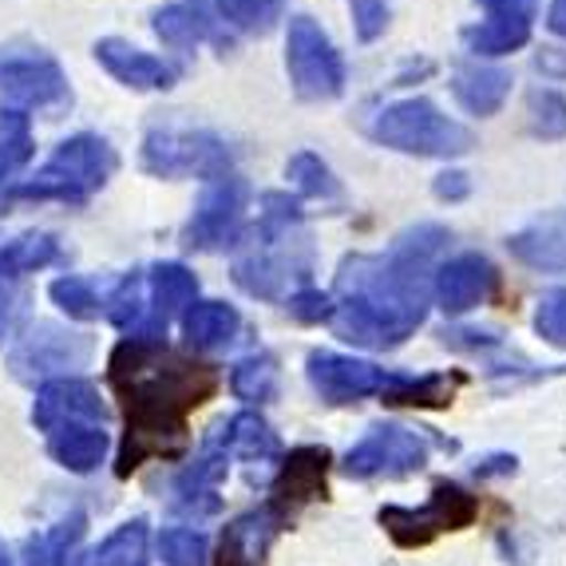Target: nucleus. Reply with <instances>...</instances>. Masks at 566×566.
<instances>
[{"mask_svg":"<svg viewBox=\"0 0 566 566\" xmlns=\"http://www.w3.org/2000/svg\"><path fill=\"white\" fill-rule=\"evenodd\" d=\"M452 242L444 227L405 230L385 254H353L340 262L333 329L365 349H397L420 329L432 297V262Z\"/></svg>","mask_w":566,"mask_h":566,"instance_id":"1","label":"nucleus"},{"mask_svg":"<svg viewBox=\"0 0 566 566\" xmlns=\"http://www.w3.org/2000/svg\"><path fill=\"white\" fill-rule=\"evenodd\" d=\"M107 377L127 400V440L119 475H132L151 455H175L187 444V412L218 388V373L199 360L175 357L167 345H115Z\"/></svg>","mask_w":566,"mask_h":566,"instance_id":"2","label":"nucleus"},{"mask_svg":"<svg viewBox=\"0 0 566 566\" xmlns=\"http://www.w3.org/2000/svg\"><path fill=\"white\" fill-rule=\"evenodd\" d=\"M305 368H310V385L329 405H353V400L380 397L385 405L444 408L455 388V377H444V373L408 377V373H388V368L373 365V360L340 357V353H310Z\"/></svg>","mask_w":566,"mask_h":566,"instance_id":"3","label":"nucleus"},{"mask_svg":"<svg viewBox=\"0 0 566 566\" xmlns=\"http://www.w3.org/2000/svg\"><path fill=\"white\" fill-rule=\"evenodd\" d=\"M119 167V155L104 135H72L56 147V155L32 175L29 182H12L4 202H87L95 190H104Z\"/></svg>","mask_w":566,"mask_h":566,"instance_id":"4","label":"nucleus"},{"mask_svg":"<svg viewBox=\"0 0 566 566\" xmlns=\"http://www.w3.org/2000/svg\"><path fill=\"white\" fill-rule=\"evenodd\" d=\"M368 135L400 155H416V159H455V155H468L475 147L472 127L455 123L424 95L388 104L373 119Z\"/></svg>","mask_w":566,"mask_h":566,"instance_id":"5","label":"nucleus"},{"mask_svg":"<svg viewBox=\"0 0 566 566\" xmlns=\"http://www.w3.org/2000/svg\"><path fill=\"white\" fill-rule=\"evenodd\" d=\"M285 72H290L293 95L305 104H325L345 92V60L313 17H290Z\"/></svg>","mask_w":566,"mask_h":566,"instance_id":"6","label":"nucleus"},{"mask_svg":"<svg viewBox=\"0 0 566 566\" xmlns=\"http://www.w3.org/2000/svg\"><path fill=\"white\" fill-rule=\"evenodd\" d=\"M432 448H452L448 440H436L424 428L408 424H377L345 455V472L353 480H400V475L420 472L432 455Z\"/></svg>","mask_w":566,"mask_h":566,"instance_id":"7","label":"nucleus"},{"mask_svg":"<svg viewBox=\"0 0 566 566\" xmlns=\"http://www.w3.org/2000/svg\"><path fill=\"white\" fill-rule=\"evenodd\" d=\"M139 163L155 179H218L230 175V147L210 132H175V127H155L143 139Z\"/></svg>","mask_w":566,"mask_h":566,"instance_id":"8","label":"nucleus"},{"mask_svg":"<svg viewBox=\"0 0 566 566\" xmlns=\"http://www.w3.org/2000/svg\"><path fill=\"white\" fill-rule=\"evenodd\" d=\"M475 503L472 491H463L460 483H436L432 495H428L424 507H385L380 511V523L388 527V535L397 538L400 547H420L428 538H436L440 531H460L475 520Z\"/></svg>","mask_w":566,"mask_h":566,"instance_id":"9","label":"nucleus"},{"mask_svg":"<svg viewBox=\"0 0 566 566\" xmlns=\"http://www.w3.org/2000/svg\"><path fill=\"white\" fill-rule=\"evenodd\" d=\"M245 199H250V190H245V182L238 179L234 170L210 179L202 187L199 202H195L187 230H182V245L187 250H222V245H230L242 234Z\"/></svg>","mask_w":566,"mask_h":566,"instance_id":"10","label":"nucleus"},{"mask_svg":"<svg viewBox=\"0 0 566 566\" xmlns=\"http://www.w3.org/2000/svg\"><path fill=\"white\" fill-rule=\"evenodd\" d=\"M0 95L24 107L72 104L64 67L40 48H4L0 52Z\"/></svg>","mask_w":566,"mask_h":566,"instance_id":"11","label":"nucleus"},{"mask_svg":"<svg viewBox=\"0 0 566 566\" xmlns=\"http://www.w3.org/2000/svg\"><path fill=\"white\" fill-rule=\"evenodd\" d=\"M92 360V337L72 333L64 325L40 322L36 329H29V337L20 340L12 353V373L20 380L52 377V373H72L84 368Z\"/></svg>","mask_w":566,"mask_h":566,"instance_id":"12","label":"nucleus"},{"mask_svg":"<svg viewBox=\"0 0 566 566\" xmlns=\"http://www.w3.org/2000/svg\"><path fill=\"white\" fill-rule=\"evenodd\" d=\"M483 20L463 29V44L472 56H511L531 40L538 20V0H480Z\"/></svg>","mask_w":566,"mask_h":566,"instance_id":"13","label":"nucleus"},{"mask_svg":"<svg viewBox=\"0 0 566 566\" xmlns=\"http://www.w3.org/2000/svg\"><path fill=\"white\" fill-rule=\"evenodd\" d=\"M227 472H230V452H227V444H222V432L214 428V432L202 440L199 455H195L179 472V480H175V500H170V507L179 511V515H187V520H210V515H218V511H222L218 488H222Z\"/></svg>","mask_w":566,"mask_h":566,"instance_id":"14","label":"nucleus"},{"mask_svg":"<svg viewBox=\"0 0 566 566\" xmlns=\"http://www.w3.org/2000/svg\"><path fill=\"white\" fill-rule=\"evenodd\" d=\"M305 277H310V254L293 258V238L290 242H262V238H254V242L245 245V254L234 262V282L250 297H265V302H277L285 285L305 282Z\"/></svg>","mask_w":566,"mask_h":566,"instance_id":"15","label":"nucleus"},{"mask_svg":"<svg viewBox=\"0 0 566 566\" xmlns=\"http://www.w3.org/2000/svg\"><path fill=\"white\" fill-rule=\"evenodd\" d=\"M32 420H36V428L44 436L64 424H107V405L92 380L60 377V380H48L36 392Z\"/></svg>","mask_w":566,"mask_h":566,"instance_id":"16","label":"nucleus"},{"mask_svg":"<svg viewBox=\"0 0 566 566\" xmlns=\"http://www.w3.org/2000/svg\"><path fill=\"white\" fill-rule=\"evenodd\" d=\"M495 285H500V274H495V265H491L488 258L460 254L436 270L432 297L440 310L455 317V313H468V310H475V305L491 302Z\"/></svg>","mask_w":566,"mask_h":566,"instance_id":"17","label":"nucleus"},{"mask_svg":"<svg viewBox=\"0 0 566 566\" xmlns=\"http://www.w3.org/2000/svg\"><path fill=\"white\" fill-rule=\"evenodd\" d=\"M92 52H95V60H99L123 87H132V92H167V87H175V80H179V72L170 64H163L159 56H151V52H143V48L127 44V40H119V36L95 40Z\"/></svg>","mask_w":566,"mask_h":566,"instance_id":"18","label":"nucleus"},{"mask_svg":"<svg viewBox=\"0 0 566 566\" xmlns=\"http://www.w3.org/2000/svg\"><path fill=\"white\" fill-rule=\"evenodd\" d=\"M285 511L277 503H262L258 511H245L242 520H234L222 535V551H218V566H262L265 551L282 531Z\"/></svg>","mask_w":566,"mask_h":566,"instance_id":"19","label":"nucleus"},{"mask_svg":"<svg viewBox=\"0 0 566 566\" xmlns=\"http://www.w3.org/2000/svg\"><path fill=\"white\" fill-rule=\"evenodd\" d=\"M325 472H329V452L325 448H297L285 455V463L277 468L274 480V500L277 507L290 515L293 507L325 495Z\"/></svg>","mask_w":566,"mask_h":566,"instance_id":"20","label":"nucleus"},{"mask_svg":"<svg viewBox=\"0 0 566 566\" xmlns=\"http://www.w3.org/2000/svg\"><path fill=\"white\" fill-rule=\"evenodd\" d=\"M452 95L468 115H495L511 95V72L491 64H460L452 72Z\"/></svg>","mask_w":566,"mask_h":566,"instance_id":"21","label":"nucleus"},{"mask_svg":"<svg viewBox=\"0 0 566 566\" xmlns=\"http://www.w3.org/2000/svg\"><path fill=\"white\" fill-rule=\"evenodd\" d=\"M199 297V277L190 274L182 262H159L147 274V305H151V322L159 333H167V322Z\"/></svg>","mask_w":566,"mask_h":566,"instance_id":"22","label":"nucleus"},{"mask_svg":"<svg viewBox=\"0 0 566 566\" xmlns=\"http://www.w3.org/2000/svg\"><path fill=\"white\" fill-rule=\"evenodd\" d=\"M507 250L535 270H566V214H547L507 238Z\"/></svg>","mask_w":566,"mask_h":566,"instance_id":"23","label":"nucleus"},{"mask_svg":"<svg viewBox=\"0 0 566 566\" xmlns=\"http://www.w3.org/2000/svg\"><path fill=\"white\" fill-rule=\"evenodd\" d=\"M48 452L56 455L60 468L76 475L95 472L107 455V432L104 424H64L48 432Z\"/></svg>","mask_w":566,"mask_h":566,"instance_id":"24","label":"nucleus"},{"mask_svg":"<svg viewBox=\"0 0 566 566\" xmlns=\"http://www.w3.org/2000/svg\"><path fill=\"white\" fill-rule=\"evenodd\" d=\"M151 29L163 44L170 48H190L199 40H214V44H227V36L214 29V20L207 17V0H195V4H163L155 9Z\"/></svg>","mask_w":566,"mask_h":566,"instance_id":"25","label":"nucleus"},{"mask_svg":"<svg viewBox=\"0 0 566 566\" xmlns=\"http://www.w3.org/2000/svg\"><path fill=\"white\" fill-rule=\"evenodd\" d=\"M218 432H222V444H227L230 460H245V463H270L277 460V436L274 428L265 424L258 412H238L230 416V420H222L218 424Z\"/></svg>","mask_w":566,"mask_h":566,"instance_id":"26","label":"nucleus"},{"mask_svg":"<svg viewBox=\"0 0 566 566\" xmlns=\"http://www.w3.org/2000/svg\"><path fill=\"white\" fill-rule=\"evenodd\" d=\"M242 329V317H238L234 305L227 302H195L182 313V333L195 349H218V345H230Z\"/></svg>","mask_w":566,"mask_h":566,"instance_id":"27","label":"nucleus"},{"mask_svg":"<svg viewBox=\"0 0 566 566\" xmlns=\"http://www.w3.org/2000/svg\"><path fill=\"white\" fill-rule=\"evenodd\" d=\"M32 119L20 107H0V199L12 190V179L32 163Z\"/></svg>","mask_w":566,"mask_h":566,"instance_id":"28","label":"nucleus"},{"mask_svg":"<svg viewBox=\"0 0 566 566\" xmlns=\"http://www.w3.org/2000/svg\"><path fill=\"white\" fill-rule=\"evenodd\" d=\"M60 258H64V250L44 230H29V234L9 238V242H0V282H17V277L32 274V270H44V265L60 262Z\"/></svg>","mask_w":566,"mask_h":566,"instance_id":"29","label":"nucleus"},{"mask_svg":"<svg viewBox=\"0 0 566 566\" xmlns=\"http://www.w3.org/2000/svg\"><path fill=\"white\" fill-rule=\"evenodd\" d=\"M84 511H72L67 520H60L52 531L29 543L32 566H84L80 558V543H84Z\"/></svg>","mask_w":566,"mask_h":566,"instance_id":"30","label":"nucleus"},{"mask_svg":"<svg viewBox=\"0 0 566 566\" xmlns=\"http://www.w3.org/2000/svg\"><path fill=\"white\" fill-rule=\"evenodd\" d=\"M285 179L297 187V195L302 199H322V202H340L345 199V190H340V182L333 179L329 163L322 159V155L313 151H297L290 163H285Z\"/></svg>","mask_w":566,"mask_h":566,"instance_id":"31","label":"nucleus"},{"mask_svg":"<svg viewBox=\"0 0 566 566\" xmlns=\"http://www.w3.org/2000/svg\"><path fill=\"white\" fill-rule=\"evenodd\" d=\"M230 392L242 400H254V405L274 400L277 360L270 357V353H250V357H242L234 368H230Z\"/></svg>","mask_w":566,"mask_h":566,"instance_id":"32","label":"nucleus"},{"mask_svg":"<svg viewBox=\"0 0 566 566\" xmlns=\"http://www.w3.org/2000/svg\"><path fill=\"white\" fill-rule=\"evenodd\" d=\"M147 563V520L123 523L115 535H107L95 551L92 566H143Z\"/></svg>","mask_w":566,"mask_h":566,"instance_id":"33","label":"nucleus"},{"mask_svg":"<svg viewBox=\"0 0 566 566\" xmlns=\"http://www.w3.org/2000/svg\"><path fill=\"white\" fill-rule=\"evenodd\" d=\"M527 123L538 139H566V95L551 87H535L527 95Z\"/></svg>","mask_w":566,"mask_h":566,"instance_id":"34","label":"nucleus"},{"mask_svg":"<svg viewBox=\"0 0 566 566\" xmlns=\"http://www.w3.org/2000/svg\"><path fill=\"white\" fill-rule=\"evenodd\" d=\"M52 302L67 313V317H99L104 313V293L92 277L67 274L52 282Z\"/></svg>","mask_w":566,"mask_h":566,"instance_id":"35","label":"nucleus"},{"mask_svg":"<svg viewBox=\"0 0 566 566\" xmlns=\"http://www.w3.org/2000/svg\"><path fill=\"white\" fill-rule=\"evenodd\" d=\"M222 24L238 32H265L270 20L277 17V4L282 0H210Z\"/></svg>","mask_w":566,"mask_h":566,"instance_id":"36","label":"nucleus"},{"mask_svg":"<svg viewBox=\"0 0 566 566\" xmlns=\"http://www.w3.org/2000/svg\"><path fill=\"white\" fill-rule=\"evenodd\" d=\"M159 558L167 566H207V535L190 527H167L159 535Z\"/></svg>","mask_w":566,"mask_h":566,"instance_id":"37","label":"nucleus"},{"mask_svg":"<svg viewBox=\"0 0 566 566\" xmlns=\"http://www.w3.org/2000/svg\"><path fill=\"white\" fill-rule=\"evenodd\" d=\"M535 329L551 345H566V290H551L538 297Z\"/></svg>","mask_w":566,"mask_h":566,"instance_id":"38","label":"nucleus"},{"mask_svg":"<svg viewBox=\"0 0 566 566\" xmlns=\"http://www.w3.org/2000/svg\"><path fill=\"white\" fill-rule=\"evenodd\" d=\"M388 4H392V0H349L353 29H357L360 44H373V40L388 29V17H392V9H388Z\"/></svg>","mask_w":566,"mask_h":566,"instance_id":"39","label":"nucleus"},{"mask_svg":"<svg viewBox=\"0 0 566 566\" xmlns=\"http://www.w3.org/2000/svg\"><path fill=\"white\" fill-rule=\"evenodd\" d=\"M290 317L302 325H322V322H333V293H322V290H297L290 293Z\"/></svg>","mask_w":566,"mask_h":566,"instance_id":"40","label":"nucleus"},{"mask_svg":"<svg viewBox=\"0 0 566 566\" xmlns=\"http://www.w3.org/2000/svg\"><path fill=\"white\" fill-rule=\"evenodd\" d=\"M24 313H29V297L20 290H12V282H0V345L17 337Z\"/></svg>","mask_w":566,"mask_h":566,"instance_id":"41","label":"nucleus"},{"mask_svg":"<svg viewBox=\"0 0 566 566\" xmlns=\"http://www.w3.org/2000/svg\"><path fill=\"white\" fill-rule=\"evenodd\" d=\"M432 190H436V199L440 202H460V199H468L472 179H468L463 170H444V175H436Z\"/></svg>","mask_w":566,"mask_h":566,"instance_id":"42","label":"nucleus"},{"mask_svg":"<svg viewBox=\"0 0 566 566\" xmlns=\"http://www.w3.org/2000/svg\"><path fill=\"white\" fill-rule=\"evenodd\" d=\"M535 67L551 80H566V56L558 52V48H543V52L535 56Z\"/></svg>","mask_w":566,"mask_h":566,"instance_id":"43","label":"nucleus"},{"mask_svg":"<svg viewBox=\"0 0 566 566\" xmlns=\"http://www.w3.org/2000/svg\"><path fill=\"white\" fill-rule=\"evenodd\" d=\"M515 472V455H488L483 463H475V475L488 480V475H511Z\"/></svg>","mask_w":566,"mask_h":566,"instance_id":"44","label":"nucleus"},{"mask_svg":"<svg viewBox=\"0 0 566 566\" xmlns=\"http://www.w3.org/2000/svg\"><path fill=\"white\" fill-rule=\"evenodd\" d=\"M547 29L555 32V36L566 40V0H551L547 9Z\"/></svg>","mask_w":566,"mask_h":566,"instance_id":"45","label":"nucleus"},{"mask_svg":"<svg viewBox=\"0 0 566 566\" xmlns=\"http://www.w3.org/2000/svg\"><path fill=\"white\" fill-rule=\"evenodd\" d=\"M0 566H17V558H12V555H9V551H4V547H0Z\"/></svg>","mask_w":566,"mask_h":566,"instance_id":"46","label":"nucleus"}]
</instances>
